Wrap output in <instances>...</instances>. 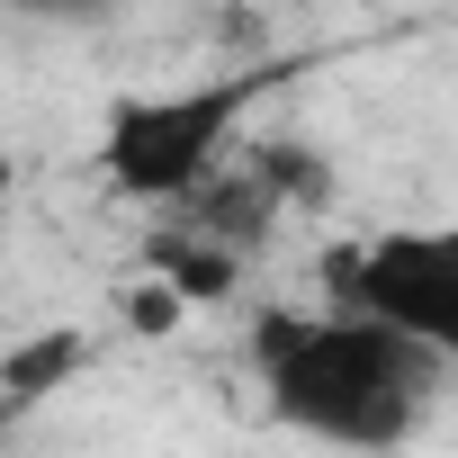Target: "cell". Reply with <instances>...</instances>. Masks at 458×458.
I'll list each match as a JSON object with an SVG mask.
<instances>
[{
    "label": "cell",
    "instance_id": "cell-1",
    "mask_svg": "<svg viewBox=\"0 0 458 458\" xmlns=\"http://www.w3.org/2000/svg\"><path fill=\"white\" fill-rule=\"evenodd\" d=\"M252 369L288 431H315L342 449H395L422 422V386H431L440 351H422L413 333H395L360 306H324V315L270 306L252 324Z\"/></svg>",
    "mask_w": 458,
    "mask_h": 458
},
{
    "label": "cell",
    "instance_id": "cell-2",
    "mask_svg": "<svg viewBox=\"0 0 458 458\" xmlns=\"http://www.w3.org/2000/svg\"><path fill=\"white\" fill-rule=\"evenodd\" d=\"M261 72H225L198 90H126L99 117V180L126 207H189L216 171L225 144H234L243 108H252Z\"/></svg>",
    "mask_w": 458,
    "mask_h": 458
},
{
    "label": "cell",
    "instance_id": "cell-3",
    "mask_svg": "<svg viewBox=\"0 0 458 458\" xmlns=\"http://www.w3.org/2000/svg\"><path fill=\"white\" fill-rule=\"evenodd\" d=\"M324 297L413 333L422 351H440V369H458V225H395L369 243H333Z\"/></svg>",
    "mask_w": 458,
    "mask_h": 458
},
{
    "label": "cell",
    "instance_id": "cell-4",
    "mask_svg": "<svg viewBox=\"0 0 458 458\" xmlns=\"http://www.w3.org/2000/svg\"><path fill=\"white\" fill-rule=\"evenodd\" d=\"M144 270H162L189 306H225L243 288V243H225V234H153V252H144Z\"/></svg>",
    "mask_w": 458,
    "mask_h": 458
},
{
    "label": "cell",
    "instance_id": "cell-5",
    "mask_svg": "<svg viewBox=\"0 0 458 458\" xmlns=\"http://www.w3.org/2000/svg\"><path fill=\"white\" fill-rule=\"evenodd\" d=\"M90 360V333L55 324V333H28L10 342V360H0V422H19L28 404H46L55 386H72V369Z\"/></svg>",
    "mask_w": 458,
    "mask_h": 458
},
{
    "label": "cell",
    "instance_id": "cell-6",
    "mask_svg": "<svg viewBox=\"0 0 458 458\" xmlns=\"http://www.w3.org/2000/svg\"><path fill=\"white\" fill-rule=\"evenodd\" d=\"M117 315H126V333H144V342H162V333H180V315H189V297L162 279V270H144L126 297H117Z\"/></svg>",
    "mask_w": 458,
    "mask_h": 458
},
{
    "label": "cell",
    "instance_id": "cell-7",
    "mask_svg": "<svg viewBox=\"0 0 458 458\" xmlns=\"http://www.w3.org/2000/svg\"><path fill=\"white\" fill-rule=\"evenodd\" d=\"M19 10H72L81 19V10H108V0H19Z\"/></svg>",
    "mask_w": 458,
    "mask_h": 458
}]
</instances>
